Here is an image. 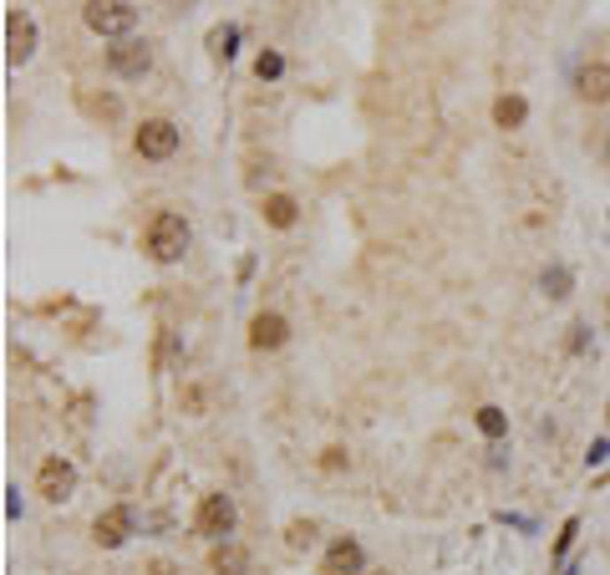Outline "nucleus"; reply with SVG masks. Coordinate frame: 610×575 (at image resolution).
Wrapping results in <instances>:
<instances>
[{
	"label": "nucleus",
	"mask_w": 610,
	"mask_h": 575,
	"mask_svg": "<svg viewBox=\"0 0 610 575\" xmlns=\"http://www.w3.org/2000/svg\"><path fill=\"white\" fill-rule=\"evenodd\" d=\"M209 571L214 575H249V550L234 545V540H219L214 555H209Z\"/></svg>",
	"instance_id": "nucleus-12"
},
{
	"label": "nucleus",
	"mask_w": 610,
	"mask_h": 575,
	"mask_svg": "<svg viewBox=\"0 0 610 575\" xmlns=\"http://www.w3.org/2000/svg\"><path fill=\"white\" fill-rule=\"evenodd\" d=\"M565 575H580V565H569V571H565Z\"/></svg>",
	"instance_id": "nucleus-26"
},
{
	"label": "nucleus",
	"mask_w": 610,
	"mask_h": 575,
	"mask_svg": "<svg viewBox=\"0 0 610 575\" xmlns=\"http://www.w3.org/2000/svg\"><path fill=\"white\" fill-rule=\"evenodd\" d=\"M260 214H264V225H270V229H290L295 219H301V209H295L290 194H270V199L260 204Z\"/></svg>",
	"instance_id": "nucleus-13"
},
{
	"label": "nucleus",
	"mask_w": 610,
	"mask_h": 575,
	"mask_svg": "<svg viewBox=\"0 0 610 575\" xmlns=\"http://www.w3.org/2000/svg\"><path fill=\"white\" fill-rule=\"evenodd\" d=\"M575 92H580V103H590V107L610 103V62L580 66V72H575Z\"/></svg>",
	"instance_id": "nucleus-10"
},
{
	"label": "nucleus",
	"mask_w": 610,
	"mask_h": 575,
	"mask_svg": "<svg viewBox=\"0 0 610 575\" xmlns=\"http://www.w3.org/2000/svg\"><path fill=\"white\" fill-rule=\"evenodd\" d=\"M209 51H214V57H219V62H229V57H234V51H240V26H234V21H224V26H214V31H209Z\"/></svg>",
	"instance_id": "nucleus-16"
},
{
	"label": "nucleus",
	"mask_w": 610,
	"mask_h": 575,
	"mask_svg": "<svg viewBox=\"0 0 610 575\" xmlns=\"http://www.w3.org/2000/svg\"><path fill=\"white\" fill-rule=\"evenodd\" d=\"M107 66L118 72L122 82H138L142 72L153 66V46H148V42H138V36H122V42H112V46H107Z\"/></svg>",
	"instance_id": "nucleus-5"
},
{
	"label": "nucleus",
	"mask_w": 610,
	"mask_h": 575,
	"mask_svg": "<svg viewBox=\"0 0 610 575\" xmlns=\"http://www.w3.org/2000/svg\"><path fill=\"white\" fill-rule=\"evenodd\" d=\"M606 458H610V438H595V443H590V453H585V464H590V469H600Z\"/></svg>",
	"instance_id": "nucleus-21"
},
{
	"label": "nucleus",
	"mask_w": 610,
	"mask_h": 575,
	"mask_svg": "<svg viewBox=\"0 0 610 575\" xmlns=\"http://www.w3.org/2000/svg\"><path fill=\"white\" fill-rule=\"evenodd\" d=\"M341 464H346V453H341V448H325L321 469H331V473H336V469H341Z\"/></svg>",
	"instance_id": "nucleus-25"
},
{
	"label": "nucleus",
	"mask_w": 610,
	"mask_h": 575,
	"mask_svg": "<svg viewBox=\"0 0 610 575\" xmlns=\"http://www.w3.org/2000/svg\"><path fill=\"white\" fill-rule=\"evenodd\" d=\"M36 57V16L31 11H11L5 16V62L26 66Z\"/></svg>",
	"instance_id": "nucleus-6"
},
{
	"label": "nucleus",
	"mask_w": 610,
	"mask_h": 575,
	"mask_svg": "<svg viewBox=\"0 0 610 575\" xmlns=\"http://www.w3.org/2000/svg\"><path fill=\"white\" fill-rule=\"evenodd\" d=\"M72 489H77V469H72L66 458H46V464L36 469V494H41V499L66 504V499H72Z\"/></svg>",
	"instance_id": "nucleus-7"
},
{
	"label": "nucleus",
	"mask_w": 610,
	"mask_h": 575,
	"mask_svg": "<svg viewBox=\"0 0 610 575\" xmlns=\"http://www.w3.org/2000/svg\"><path fill=\"white\" fill-rule=\"evenodd\" d=\"M5 519H20V489H5Z\"/></svg>",
	"instance_id": "nucleus-24"
},
{
	"label": "nucleus",
	"mask_w": 610,
	"mask_h": 575,
	"mask_svg": "<svg viewBox=\"0 0 610 575\" xmlns=\"http://www.w3.org/2000/svg\"><path fill=\"white\" fill-rule=\"evenodd\" d=\"M81 21H87V31L122 42V36L138 26V5H133V0H87V5H81Z\"/></svg>",
	"instance_id": "nucleus-2"
},
{
	"label": "nucleus",
	"mask_w": 610,
	"mask_h": 575,
	"mask_svg": "<svg viewBox=\"0 0 610 575\" xmlns=\"http://www.w3.org/2000/svg\"><path fill=\"white\" fill-rule=\"evenodd\" d=\"M127 534H133V510H127V504L102 510L97 525H92V540H97L102 550H118V545H127Z\"/></svg>",
	"instance_id": "nucleus-8"
},
{
	"label": "nucleus",
	"mask_w": 610,
	"mask_h": 575,
	"mask_svg": "<svg viewBox=\"0 0 610 575\" xmlns=\"http://www.w3.org/2000/svg\"><path fill=\"white\" fill-rule=\"evenodd\" d=\"M473 423H478V433H484V438H504V433H508V412L488 402V408L473 412Z\"/></svg>",
	"instance_id": "nucleus-17"
},
{
	"label": "nucleus",
	"mask_w": 610,
	"mask_h": 575,
	"mask_svg": "<svg viewBox=\"0 0 610 575\" xmlns=\"http://www.w3.org/2000/svg\"><path fill=\"white\" fill-rule=\"evenodd\" d=\"M539 290H545L549 301H569V290H575V275H569V265H545V275H539Z\"/></svg>",
	"instance_id": "nucleus-15"
},
{
	"label": "nucleus",
	"mask_w": 610,
	"mask_h": 575,
	"mask_svg": "<svg viewBox=\"0 0 610 575\" xmlns=\"http://www.w3.org/2000/svg\"><path fill=\"white\" fill-rule=\"evenodd\" d=\"M606 418H610V408H606Z\"/></svg>",
	"instance_id": "nucleus-29"
},
{
	"label": "nucleus",
	"mask_w": 610,
	"mask_h": 575,
	"mask_svg": "<svg viewBox=\"0 0 610 575\" xmlns=\"http://www.w3.org/2000/svg\"><path fill=\"white\" fill-rule=\"evenodd\" d=\"M234 519H240V510H234V499H229V494H203L199 514H194V530H199L203 540H214V545H219L224 534H234Z\"/></svg>",
	"instance_id": "nucleus-3"
},
{
	"label": "nucleus",
	"mask_w": 610,
	"mask_h": 575,
	"mask_svg": "<svg viewBox=\"0 0 610 575\" xmlns=\"http://www.w3.org/2000/svg\"><path fill=\"white\" fill-rule=\"evenodd\" d=\"M280 72H285V57H280V51H260V57H255V77H260V82H275Z\"/></svg>",
	"instance_id": "nucleus-19"
},
{
	"label": "nucleus",
	"mask_w": 610,
	"mask_h": 575,
	"mask_svg": "<svg viewBox=\"0 0 610 575\" xmlns=\"http://www.w3.org/2000/svg\"><path fill=\"white\" fill-rule=\"evenodd\" d=\"M362 565H366V550L351 534H341V540H331V550L321 560V575H362Z\"/></svg>",
	"instance_id": "nucleus-9"
},
{
	"label": "nucleus",
	"mask_w": 610,
	"mask_h": 575,
	"mask_svg": "<svg viewBox=\"0 0 610 575\" xmlns=\"http://www.w3.org/2000/svg\"><path fill=\"white\" fill-rule=\"evenodd\" d=\"M285 336H290V321H285V316H275V310H260V316L249 321V347H255V351L285 347Z\"/></svg>",
	"instance_id": "nucleus-11"
},
{
	"label": "nucleus",
	"mask_w": 610,
	"mask_h": 575,
	"mask_svg": "<svg viewBox=\"0 0 610 575\" xmlns=\"http://www.w3.org/2000/svg\"><path fill=\"white\" fill-rule=\"evenodd\" d=\"M575 336H569V351H585L590 347V326H569Z\"/></svg>",
	"instance_id": "nucleus-23"
},
{
	"label": "nucleus",
	"mask_w": 610,
	"mask_h": 575,
	"mask_svg": "<svg viewBox=\"0 0 610 575\" xmlns=\"http://www.w3.org/2000/svg\"><path fill=\"white\" fill-rule=\"evenodd\" d=\"M133 148H138L142 158L163 164V158H173V153H179V127L168 123V118H148V123L133 133Z\"/></svg>",
	"instance_id": "nucleus-4"
},
{
	"label": "nucleus",
	"mask_w": 610,
	"mask_h": 575,
	"mask_svg": "<svg viewBox=\"0 0 610 575\" xmlns=\"http://www.w3.org/2000/svg\"><path fill=\"white\" fill-rule=\"evenodd\" d=\"M493 123L508 127V133H514V127H524L529 123V103H524V97H514V92L499 97V103H493Z\"/></svg>",
	"instance_id": "nucleus-14"
},
{
	"label": "nucleus",
	"mask_w": 610,
	"mask_h": 575,
	"mask_svg": "<svg viewBox=\"0 0 610 575\" xmlns=\"http://www.w3.org/2000/svg\"><path fill=\"white\" fill-rule=\"evenodd\" d=\"M606 158H610V143H606Z\"/></svg>",
	"instance_id": "nucleus-28"
},
{
	"label": "nucleus",
	"mask_w": 610,
	"mask_h": 575,
	"mask_svg": "<svg viewBox=\"0 0 610 575\" xmlns=\"http://www.w3.org/2000/svg\"><path fill=\"white\" fill-rule=\"evenodd\" d=\"M316 519H290V530H285V545H290V550H310V545H316Z\"/></svg>",
	"instance_id": "nucleus-18"
},
{
	"label": "nucleus",
	"mask_w": 610,
	"mask_h": 575,
	"mask_svg": "<svg viewBox=\"0 0 610 575\" xmlns=\"http://www.w3.org/2000/svg\"><path fill=\"white\" fill-rule=\"evenodd\" d=\"M371 575H392V571H371Z\"/></svg>",
	"instance_id": "nucleus-27"
},
{
	"label": "nucleus",
	"mask_w": 610,
	"mask_h": 575,
	"mask_svg": "<svg viewBox=\"0 0 610 575\" xmlns=\"http://www.w3.org/2000/svg\"><path fill=\"white\" fill-rule=\"evenodd\" d=\"M179 402H183L188 412H194V418H199V412H203V392H199V387H188V392L179 397Z\"/></svg>",
	"instance_id": "nucleus-22"
},
{
	"label": "nucleus",
	"mask_w": 610,
	"mask_h": 575,
	"mask_svg": "<svg viewBox=\"0 0 610 575\" xmlns=\"http://www.w3.org/2000/svg\"><path fill=\"white\" fill-rule=\"evenodd\" d=\"M142 249H148L158 265H173V260H183V249H188V219H183V214H173V209H158V214L148 219Z\"/></svg>",
	"instance_id": "nucleus-1"
},
{
	"label": "nucleus",
	"mask_w": 610,
	"mask_h": 575,
	"mask_svg": "<svg viewBox=\"0 0 610 575\" xmlns=\"http://www.w3.org/2000/svg\"><path fill=\"white\" fill-rule=\"evenodd\" d=\"M575 534H580V519H565V525H560V540H554V560H565V555H569Z\"/></svg>",
	"instance_id": "nucleus-20"
}]
</instances>
